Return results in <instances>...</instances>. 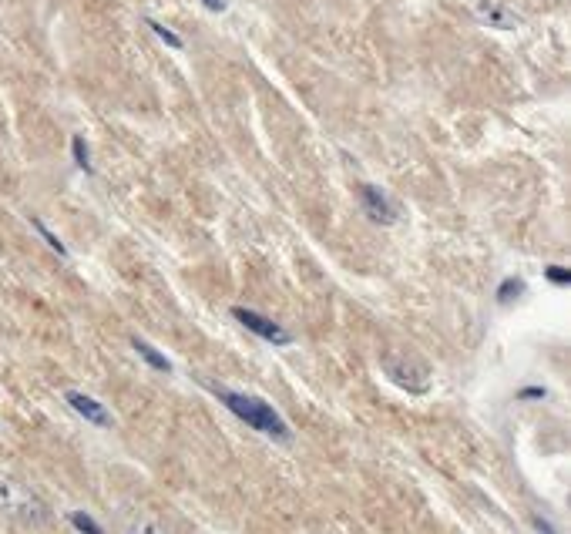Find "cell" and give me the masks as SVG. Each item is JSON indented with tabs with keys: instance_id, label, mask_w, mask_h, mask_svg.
Listing matches in <instances>:
<instances>
[{
	"instance_id": "obj_15",
	"label": "cell",
	"mask_w": 571,
	"mask_h": 534,
	"mask_svg": "<svg viewBox=\"0 0 571 534\" xmlns=\"http://www.w3.org/2000/svg\"><path fill=\"white\" fill-rule=\"evenodd\" d=\"M545 279H548V283H555V286H568V283H571V269H565V266H548V269H545Z\"/></svg>"
},
{
	"instance_id": "obj_4",
	"label": "cell",
	"mask_w": 571,
	"mask_h": 534,
	"mask_svg": "<svg viewBox=\"0 0 571 534\" xmlns=\"http://www.w3.org/2000/svg\"><path fill=\"white\" fill-rule=\"evenodd\" d=\"M383 373L397 383L400 390H407V393H424L427 390V370L424 367H417V363H410V360H383Z\"/></svg>"
},
{
	"instance_id": "obj_16",
	"label": "cell",
	"mask_w": 571,
	"mask_h": 534,
	"mask_svg": "<svg viewBox=\"0 0 571 534\" xmlns=\"http://www.w3.org/2000/svg\"><path fill=\"white\" fill-rule=\"evenodd\" d=\"M545 397H548L545 387H524V390H518V400H545Z\"/></svg>"
},
{
	"instance_id": "obj_6",
	"label": "cell",
	"mask_w": 571,
	"mask_h": 534,
	"mask_svg": "<svg viewBox=\"0 0 571 534\" xmlns=\"http://www.w3.org/2000/svg\"><path fill=\"white\" fill-rule=\"evenodd\" d=\"M477 21L488 24V27H498V31H514V27L521 24V17L511 11V7H504L501 0H481V4L474 7Z\"/></svg>"
},
{
	"instance_id": "obj_7",
	"label": "cell",
	"mask_w": 571,
	"mask_h": 534,
	"mask_svg": "<svg viewBox=\"0 0 571 534\" xmlns=\"http://www.w3.org/2000/svg\"><path fill=\"white\" fill-rule=\"evenodd\" d=\"M68 407H71L78 417L88 420V424H95V427H111V414L98 404L95 397H88V393L71 390V393H68Z\"/></svg>"
},
{
	"instance_id": "obj_9",
	"label": "cell",
	"mask_w": 571,
	"mask_h": 534,
	"mask_svg": "<svg viewBox=\"0 0 571 534\" xmlns=\"http://www.w3.org/2000/svg\"><path fill=\"white\" fill-rule=\"evenodd\" d=\"M131 346H135V353L142 356V360H145L152 370H158V373H172V363H168V356L158 353L152 343H145V340H138V336H135V340H131Z\"/></svg>"
},
{
	"instance_id": "obj_5",
	"label": "cell",
	"mask_w": 571,
	"mask_h": 534,
	"mask_svg": "<svg viewBox=\"0 0 571 534\" xmlns=\"http://www.w3.org/2000/svg\"><path fill=\"white\" fill-rule=\"evenodd\" d=\"M360 205L363 212H367V219L377 222V226H393V222L400 219L397 205H393L377 185H360Z\"/></svg>"
},
{
	"instance_id": "obj_2",
	"label": "cell",
	"mask_w": 571,
	"mask_h": 534,
	"mask_svg": "<svg viewBox=\"0 0 571 534\" xmlns=\"http://www.w3.org/2000/svg\"><path fill=\"white\" fill-rule=\"evenodd\" d=\"M0 514H7L11 521H21V524H37L48 521V504H44L31 487L17 484L14 477H0Z\"/></svg>"
},
{
	"instance_id": "obj_14",
	"label": "cell",
	"mask_w": 571,
	"mask_h": 534,
	"mask_svg": "<svg viewBox=\"0 0 571 534\" xmlns=\"http://www.w3.org/2000/svg\"><path fill=\"white\" fill-rule=\"evenodd\" d=\"M148 27H152V31L158 34V37H162V41L168 44V48H175V51H182V37L179 34H175V31H168V27L165 24H158V21H148Z\"/></svg>"
},
{
	"instance_id": "obj_12",
	"label": "cell",
	"mask_w": 571,
	"mask_h": 534,
	"mask_svg": "<svg viewBox=\"0 0 571 534\" xmlns=\"http://www.w3.org/2000/svg\"><path fill=\"white\" fill-rule=\"evenodd\" d=\"M71 155H74V165L81 168L84 175H91V158H88V145H84L81 135L71 138Z\"/></svg>"
},
{
	"instance_id": "obj_1",
	"label": "cell",
	"mask_w": 571,
	"mask_h": 534,
	"mask_svg": "<svg viewBox=\"0 0 571 534\" xmlns=\"http://www.w3.org/2000/svg\"><path fill=\"white\" fill-rule=\"evenodd\" d=\"M212 393L242 420V424H249L252 430H259V434H266L273 440H283V444H286V440H293V430H289V424L266 404V400L249 397V393L226 390V387H212Z\"/></svg>"
},
{
	"instance_id": "obj_13",
	"label": "cell",
	"mask_w": 571,
	"mask_h": 534,
	"mask_svg": "<svg viewBox=\"0 0 571 534\" xmlns=\"http://www.w3.org/2000/svg\"><path fill=\"white\" fill-rule=\"evenodd\" d=\"M31 226H34L37 232H41V239H44V242H48V246H51L54 252H58V256H68V249H64V242H61L58 236H54V232H51L48 226H44V222H41V219H31Z\"/></svg>"
},
{
	"instance_id": "obj_11",
	"label": "cell",
	"mask_w": 571,
	"mask_h": 534,
	"mask_svg": "<svg viewBox=\"0 0 571 534\" xmlns=\"http://www.w3.org/2000/svg\"><path fill=\"white\" fill-rule=\"evenodd\" d=\"M68 521L74 524V531H81V534H105V528H101V524L84 511H71Z\"/></svg>"
},
{
	"instance_id": "obj_10",
	"label": "cell",
	"mask_w": 571,
	"mask_h": 534,
	"mask_svg": "<svg viewBox=\"0 0 571 534\" xmlns=\"http://www.w3.org/2000/svg\"><path fill=\"white\" fill-rule=\"evenodd\" d=\"M524 296V279H504V283L498 286V303L501 306H508V303H514V299H521Z\"/></svg>"
},
{
	"instance_id": "obj_17",
	"label": "cell",
	"mask_w": 571,
	"mask_h": 534,
	"mask_svg": "<svg viewBox=\"0 0 571 534\" xmlns=\"http://www.w3.org/2000/svg\"><path fill=\"white\" fill-rule=\"evenodd\" d=\"M202 4L209 7L212 14H222V11H226V0H202Z\"/></svg>"
},
{
	"instance_id": "obj_18",
	"label": "cell",
	"mask_w": 571,
	"mask_h": 534,
	"mask_svg": "<svg viewBox=\"0 0 571 534\" xmlns=\"http://www.w3.org/2000/svg\"><path fill=\"white\" fill-rule=\"evenodd\" d=\"M535 528H538V531H545V534H555V531L548 528V521H541V518H535Z\"/></svg>"
},
{
	"instance_id": "obj_3",
	"label": "cell",
	"mask_w": 571,
	"mask_h": 534,
	"mask_svg": "<svg viewBox=\"0 0 571 534\" xmlns=\"http://www.w3.org/2000/svg\"><path fill=\"white\" fill-rule=\"evenodd\" d=\"M232 316L246 326L252 336H259V340L266 343H276V346H289L293 343V336H289L283 326H276L273 320H266V316H259L256 309H246V306H232Z\"/></svg>"
},
{
	"instance_id": "obj_8",
	"label": "cell",
	"mask_w": 571,
	"mask_h": 534,
	"mask_svg": "<svg viewBox=\"0 0 571 534\" xmlns=\"http://www.w3.org/2000/svg\"><path fill=\"white\" fill-rule=\"evenodd\" d=\"M121 534H172L155 514H148L142 508H128L121 514Z\"/></svg>"
}]
</instances>
